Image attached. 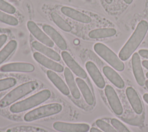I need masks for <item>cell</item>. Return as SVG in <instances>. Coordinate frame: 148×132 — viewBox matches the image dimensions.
Instances as JSON below:
<instances>
[{
  "label": "cell",
  "instance_id": "cell-1",
  "mask_svg": "<svg viewBox=\"0 0 148 132\" xmlns=\"http://www.w3.org/2000/svg\"><path fill=\"white\" fill-rule=\"evenodd\" d=\"M147 30V21L141 20L138 24L134 32L119 53V57L121 61L127 60L134 54L144 39Z\"/></svg>",
  "mask_w": 148,
  "mask_h": 132
},
{
  "label": "cell",
  "instance_id": "cell-2",
  "mask_svg": "<svg viewBox=\"0 0 148 132\" xmlns=\"http://www.w3.org/2000/svg\"><path fill=\"white\" fill-rule=\"evenodd\" d=\"M51 95V93L49 90H42L24 100L12 105L9 110L14 113L24 112L46 101L50 97Z\"/></svg>",
  "mask_w": 148,
  "mask_h": 132
},
{
  "label": "cell",
  "instance_id": "cell-3",
  "mask_svg": "<svg viewBox=\"0 0 148 132\" xmlns=\"http://www.w3.org/2000/svg\"><path fill=\"white\" fill-rule=\"evenodd\" d=\"M38 86V82L35 80L29 81L19 85L9 92L0 100V107L5 108L13 104L17 100L36 90Z\"/></svg>",
  "mask_w": 148,
  "mask_h": 132
},
{
  "label": "cell",
  "instance_id": "cell-4",
  "mask_svg": "<svg viewBox=\"0 0 148 132\" xmlns=\"http://www.w3.org/2000/svg\"><path fill=\"white\" fill-rule=\"evenodd\" d=\"M62 110V106L59 103H51L34 109L24 116L26 122H32L45 117L58 113Z\"/></svg>",
  "mask_w": 148,
  "mask_h": 132
},
{
  "label": "cell",
  "instance_id": "cell-5",
  "mask_svg": "<svg viewBox=\"0 0 148 132\" xmlns=\"http://www.w3.org/2000/svg\"><path fill=\"white\" fill-rule=\"evenodd\" d=\"M94 50L97 54L118 71H123L125 66L120 58L108 46L102 43H97L94 46Z\"/></svg>",
  "mask_w": 148,
  "mask_h": 132
},
{
  "label": "cell",
  "instance_id": "cell-6",
  "mask_svg": "<svg viewBox=\"0 0 148 132\" xmlns=\"http://www.w3.org/2000/svg\"><path fill=\"white\" fill-rule=\"evenodd\" d=\"M54 129L60 132H88L90 126L86 123H71L56 122L53 123Z\"/></svg>",
  "mask_w": 148,
  "mask_h": 132
},
{
  "label": "cell",
  "instance_id": "cell-7",
  "mask_svg": "<svg viewBox=\"0 0 148 132\" xmlns=\"http://www.w3.org/2000/svg\"><path fill=\"white\" fill-rule=\"evenodd\" d=\"M105 93L112 109L117 115H121L123 112V108L119 98L112 86L107 85L105 87Z\"/></svg>",
  "mask_w": 148,
  "mask_h": 132
},
{
  "label": "cell",
  "instance_id": "cell-8",
  "mask_svg": "<svg viewBox=\"0 0 148 132\" xmlns=\"http://www.w3.org/2000/svg\"><path fill=\"white\" fill-rule=\"evenodd\" d=\"M27 26L29 31L40 42L49 47H52L54 46V42L33 21H28L27 23Z\"/></svg>",
  "mask_w": 148,
  "mask_h": 132
},
{
  "label": "cell",
  "instance_id": "cell-9",
  "mask_svg": "<svg viewBox=\"0 0 148 132\" xmlns=\"http://www.w3.org/2000/svg\"><path fill=\"white\" fill-rule=\"evenodd\" d=\"M34 70V65L28 63H12L4 64L0 67V71L2 72H32Z\"/></svg>",
  "mask_w": 148,
  "mask_h": 132
},
{
  "label": "cell",
  "instance_id": "cell-10",
  "mask_svg": "<svg viewBox=\"0 0 148 132\" xmlns=\"http://www.w3.org/2000/svg\"><path fill=\"white\" fill-rule=\"evenodd\" d=\"M132 67L134 75L135 76L137 83L139 86H143L145 84L146 80L143 71L142 67L140 57L138 53H134L132 54Z\"/></svg>",
  "mask_w": 148,
  "mask_h": 132
},
{
  "label": "cell",
  "instance_id": "cell-11",
  "mask_svg": "<svg viewBox=\"0 0 148 132\" xmlns=\"http://www.w3.org/2000/svg\"><path fill=\"white\" fill-rule=\"evenodd\" d=\"M61 56L66 65L76 75L82 79L87 78V74L85 71L76 62L68 52L62 51L61 52Z\"/></svg>",
  "mask_w": 148,
  "mask_h": 132
},
{
  "label": "cell",
  "instance_id": "cell-12",
  "mask_svg": "<svg viewBox=\"0 0 148 132\" xmlns=\"http://www.w3.org/2000/svg\"><path fill=\"white\" fill-rule=\"evenodd\" d=\"M86 68L96 86L100 89L104 88L106 86L105 80L96 65L88 61L86 63Z\"/></svg>",
  "mask_w": 148,
  "mask_h": 132
},
{
  "label": "cell",
  "instance_id": "cell-13",
  "mask_svg": "<svg viewBox=\"0 0 148 132\" xmlns=\"http://www.w3.org/2000/svg\"><path fill=\"white\" fill-rule=\"evenodd\" d=\"M33 57L38 63L48 69L58 72H62L64 71L62 65L39 52H35L33 54Z\"/></svg>",
  "mask_w": 148,
  "mask_h": 132
},
{
  "label": "cell",
  "instance_id": "cell-14",
  "mask_svg": "<svg viewBox=\"0 0 148 132\" xmlns=\"http://www.w3.org/2000/svg\"><path fill=\"white\" fill-rule=\"evenodd\" d=\"M61 12L66 16L83 23L88 24L92 20L91 18L87 14L68 6H62L61 8Z\"/></svg>",
  "mask_w": 148,
  "mask_h": 132
},
{
  "label": "cell",
  "instance_id": "cell-15",
  "mask_svg": "<svg viewBox=\"0 0 148 132\" xmlns=\"http://www.w3.org/2000/svg\"><path fill=\"white\" fill-rule=\"evenodd\" d=\"M125 93L134 112L138 115H140L143 112V107L136 90L132 87H128L125 90Z\"/></svg>",
  "mask_w": 148,
  "mask_h": 132
},
{
  "label": "cell",
  "instance_id": "cell-16",
  "mask_svg": "<svg viewBox=\"0 0 148 132\" xmlns=\"http://www.w3.org/2000/svg\"><path fill=\"white\" fill-rule=\"evenodd\" d=\"M43 30L60 49L65 50L67 49V44L65 39L53 27L49 25H44Z\"/></svg>",
  "mask_w": 148,
  "mask_h": 132
},
{
  "label": "cell",
  "instance_id": "cell-17",
  "mask_svg": "<svg viewBox=\"0 0 148 132\" xmlns=\"http://www.w3.org/2000/svg\"><path fill=\"white\" fill-rule=\"evenodd\" d=\"M105 76L116 87L119 89H123L125 86V83L121 77L116 72L114 69L109 66H105L102 69Z\"/></svg>",
  "mask_w": 148,
  "mask_h": 132
},
{
  "label": "cell",
  "instance_id": "cell-18",
  "mask_svg": "<svg viewBox=\"0 0 148 132\" xmlns=\"http://www.w3.org/2000/svg\"><path fill=\"white\" fill-rule=\"evenodd\" d=\"M47 76L54 86L64 95L68 96L69 94V90L63 80L53 71L48 70Z\"/></svg>",
  "mask_w": 148,
  "mask_h": 132
},
{
  "label": "cell",
  "instance_id": "cell-19",
  "mask_svg": "<svg viewBox=\"0 0 148 132\" xmlns=\"http://www.w3.org/2000/svg\"><path fill=\"white\" fill-rule=\"evenodd\" d=\"M64 76L72 96L76 100L79 99L80 98V93L77 86H76V80L74 79L72 72L67 67L64 69Z\"/></svg>",
  "mask_w": 148,
  "mask_h": 132
},
{
  "label": "cell",
  "instance_id": "cell-20",
  "mask_svg": "<svg viewBox=\"0 0 148 132\" xmlns=\"http://www.w3.org/2000/svg\"><path fill=\"white\" fill-rule=\"evenodd\" d=\"M32 47L40 53L47 56L56 61H59L61 60L60 56L54 50L50 49L49 46L43 45L38 41H34L32 43Z\"/></svg>",
  "mask_w": 148,
  "mask_h": 132
},
{
  "label": "cell",
  "instance_id": "cell-21",
  "mask_svg": "<svg viewBox=\"0 0 148 132\" xmlns=\"http://www.w3.org/2000/svg\"><path fill=\"white\" fill-rule=\"evenodd\" d=\"M75 80L87 104L90 106L92 105L94 103V98L87 84L80 78H76Z\"/></svg>",
  "mask_w": 148,
  "mask_h": 132
},
{
  "label": "cell",
  "instance_id": "cell-22",
  "mask_svg": "<svg viewBox=\"0 0 148 132\" xmlns=\"http://www.w3.org/2000/svg\"><path fill=\"white\" fill-rule=\"evenodd\" d=\"M116 33V30L112 28H97L91 30L88 33V36L92 39L105 38L113 36L115 35Z\"/></svg>",
  "mask_w": 148,
  "mask_h": 132
},
{
  "label": "cell",
  "instance_id": "cell-23",
  "mask_svg": "<svg viewBox=\"0 0 148 132\" xmlns=\"http://www.w3.org/2000/svg\"><path fill=\"white\" fill-rule=\"evenodd\" d=\"M17 43L15 40L10 41L0 51V64L5 61L16 49Z\"/></svg>",
  "mask_w": 148,
  "mask_h": 132
},
{
  "label": "cell",
  "instance_id": "cell-24",
  "mask_svg": "<svg viewBox=\"0 0 148 132\" xmlns=\"http://www.w3.org/2000/svg\"><path fill=\"white\" fill-rule=\"evenodd\" d=\"M51 17L54 23L63 31L66 32H70L72 31V26L56 12L51 13Z\"/></svg>",
  "mask_w": 148,
  "mask_h": 132
},
{
  "label": "cell",
  "instance_id": "cell-25",
  "mask_svg": "<svg viewBox=\"0 0 148 132\" xmlns=\"http://www.w3.org/2000/svg\"><path fill=\"white\" fill-rule=\"evenodd\" d=\"M0 21L2 23L13 26L17 25L18 24V21L16 17L2 12V11H0Z\"/></svg>",
  "mask_w": 148,
  "mask_h": 132
},
{
  "label": "cell",
  "instance_id": "cell-26",
  "mask_svg": "<svg viewBox=\"0 0 148 132\" xmlns=\"http://www.w3.org/2000/svg\"><path fill=\"white\" fill-rule=\"evenodd\" d=\"M17 83V80L14 78H7L0 79V91L9 89L14 86Z\"/></svg>",
  "mask_w": 148,
  "mask_h": 132
},
{
  "label": "cell",
  "instance_id": "cell-27",
  "mask_svg": "<svg viewBox=\"0 0 148 132\" xmlns=\"http://www.w3.org/2000/svg\"><path fill=\"white\" fill-rule=\"evenodd\" d=\"M95 123L97 126L104 132H118L114 127L101 119L97 120Z\"/></svg>",
  "mask_w": 148,
  "mask_h": 132
},
{
  "label": "cell",
  "instance_id": "cell-28",
  "mask_svg": "<svg viewBox=\"0 0 148 132\" xmlns=\"http://www.w3.org/2000/svg\"><path fill=\"white\" fill-rule=\"evenodd\" d=\"M0 10L9 14H14L16 12V8L4 0H0Z\"/></svg>",
  "mask_w": 148,
  "mask_h": 132
},
{
  "label": "cell",
  "instance_id": "cell-29",
  "mask_svg": "<svg viewBox=\"0 0 148 132\" xmlns=\"http://www.w3.org/2000/svg\"><path fill=\"white\" fill-rule=\"evenodd\" d=\"M110 122L113 126L118 132H130V130L126 127V126L117 119H112Z\"/></svg>",
  "mask_w": 148,
  "mask_h": 132
},
{
  "label": "cell",
  "instance_id": "cell-30",
  "mask_svg": "<svg viewBox=\"0 0 148 132\" xmlns=\"http://www.w3.org/2000/svg\"><path fill=\"white\" fill-rule=\"evenodd\" d=\"M139 54L142 57L148 59V50L146 49H140L139 50Z\"/></svg>",
  "mask_w": 148,
  "mask_h": 132
},
{
  "label": "cell",
  "instance_id": "cell-31",
  "mask_svg": "<svg viewBox=\"0 0 148 132\" xmlns=\"http://www.w3.org/2000/svg\"><path fill=\"white\" fill-rule=\"evenodd\" d=\"M8 39L7 35L5 34L0 35V48L4 45Z\"/></svg>",
  "mask_w": 148,
  "mask_h": 132
},
{
  "label": "cell",
  "instance_id": "cell-32",
  "mask_svg": "<svg viewBox=\"0 0 148 132\" xmlns=\"http://www.w3.org/2000/svg\"><path fill=\"white\" fill-rule=\"evenodd\" d=\"M142 64L145 68L148 69V60H143L142 63Z\"/></svg>",
  "mask_w": 148,
  "mask_h": 132
},
{
  "label": "cell",
  "instance_id": "cell-33",
  "mask_svg": "<svg viewBox=\"0 0 148 132\" xmlns=\"http://www.w3.org/2000/svg\"><path fill=\"white\" fill-rule=\"evenodd\" d=\"M143 98L145 100V101L148 104V93H145L143 96Z\"/></svg>",
  "mask_w": 148,
  "mask_h": 132
},
{
  "label": "cell",
  "instance_id": "cell-34",
  "mask_svg": "<svg viewBox=\"0 0 148 132\" xmlns=\"http://www.w3.org/2000/svg\"><path fill=\"white\" fill-rule=\"evenodd\" d=\"M90 132H102V131L99 130V129H97V128H95V127H92L90 129Z\"/></svg>",
  "mask_w": 148,
  "mask_h": 132
},
{
  "label": "cell",
  "instance_id": "cell-35",
  "mask_svg": "<svg viewBox=\"0 0 148 132\" xmlns=\"http://www.w3.org/2000/svg\"><path fill=\"white\" fill-rule=\"evenodd\" d=\"M127 4H131L132 2V1H133V0H123Z\"/></svg>",
  "mask_w": 148,
  "mask_h": 132
},
{
  "label": "cell",
  "instance_id": "cell-36",
  "mask_svg": "<svg viewBox=\"0 0 148 132\" xmlns=\"http://www.w3.org/2000/svg\"><path fill=\"white\" fill-rule=\"evenodd\" d=\"M107 3H111L112 2V1H113V0H104Z\"/></svg>",
  "mask_w": 148,
  "mask_h": 132
},
{
  "label": "cell",
  "instance_id": "cell-37",
  "mask_svg": "<svg viewBox=\"0 0 148 132\" xmlns=\"http://www.w3.org/2000/svg\"><path fill=\"white\" fill-rule=\"evenodd\" d=\"M145 85V86H146V87L148 89V80H146Z\"/></svg>",
  "mask_w": 148,
  "mask_h": 132
},
{
  "label": "cell",
  "instance_id": "cell-38",
  "mask_svg": "<svg viewBox=\"0 0 148 132\" xmlns=\"http://www.w3.org/2000/svg\"><path fill=\"white\" fill-rule=\"evenodd\" d=\"M146 77L148 78V72H147V73H146Z\"/></svg>",
  "mask_w": 148,
  "mask_h": 132
}]
</instances>
